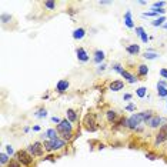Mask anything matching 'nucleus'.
<instances>
[{
    "label": "nucleus",
    "mask_w": 167,
    "mask_h": 167,
    "mask_svg": "<svg viewBox=\"0 0 167 167\" xmlns=\"http://www.w3.org/2000/svg\"><path fill=\"white\" fill-rule=\"evenodd\" d=\"M56 130L62 134V137H63L64 141H69L71 139V136H73V124H71V121H69L67 118H64V120H62L57 124Z\"/></svg>",
    "instance_id": "obj_1"
},
{
    "label": "nucleus",
    "mask_w": 167,
    "mask_h": 167,
    "mask_svg": "<svg viewBox=\"0 0 167 167\" xmlns=\"http://www.w3.org/2000/svg\"><path fill=\"white\" fill-rule=\"evenodd\" d=\"M15 157H16V160L21 164V166H30L32 163H33V156L29 153L27 150H19L16 151V154H15Z\"/></svg>",
    "instance_id": "obj_2"
},
{
    "label": "nucleus",
    "mask_w": 167,
    "mask_h": 167,
    "mask_svg": "<svg viewBox=\"0 0 167 167\" xmlns=\"http://www.w3.org/2000/svg\"><path fill=\"white\" fill-rule=\"evenodd\" d=\"M141 121H144L143 112H141V113L132 114V116L129 117L127 121H126V127H127V129H132V130H136V129H139V126L141 124Z\"/></svg>",
    "instance_id": "obj_3"
},
{
    "label": "nucleus",
    "mask_w": 167,
    "mask_h": 167,
    "mask_svg": "<svg viewBox=\"0 0 167 167\" xmlns=\"http://www.w3.org/2000/svg\"><path fill=\"white\" fill-rule=\"evenodd\" d=\"M29 153L32 154V156H36V157H40V156H43V153H44V147H43V143H40V141H34L33 144H30L29 146Z\"/></svg>",
    "instance_id": "obj_4"
},
{
    "label": "nucleus",
    "mask_w": 167,
    "mask_h": 167,
    "mask_svg": "<svg viewBox=\"0 0 167 167\" xmlns=\"http://www.w3.org/2000/svg\"><path fill=\"white\" fill-rule=\"evenodd\" d=\"M96 124H97L96 123V117H94L93 113H89L87 116L84 117V126H86V129L89 132H96V129H97Z\"/></svg>",
    "instance_id": "obj_5"
},
{
    "label": "nucleus",
    "mask_w": 167,
    "mask_h": 167,
    "mask_svg": "<svg viewBox=\"0 0 167 167\" xmlns=\"http://www.w3.org/2000/svg\"><path fill=\"white\" fill-rule=\"evenodd\" d=\"M167 140V124H163L159 130V133L156 134V140H154V144L159 146L161 143H164Z\"/></svg>",
    "instance_id": "obj_6"
},
{
    "label": "nucleus",
    "mask_w": 167,
    "mask_h": 167,
    "mask_svg": "<svg viewBox=\"0 0 167 167\" xmlns=\"http://www.w3.org/2000/svg\"><path fill=\"white\" fill-rule=\"evenodd\" d=\"M69 86H70V83H69L67 80H64V79H62V80H59L57 84H56V91H57V93H64V91H67Z\"/></svg>",
    "instance_id": "obj_7"
},
{
    "label": "nucleus",
    "mask_w": 167,
    "mask_h": 167,
    "mask_svg": "<svg viewBox=\"0 0 167 167\" xmlns=\"http://www.w3.org/2000/svg\"><path fill=\"white\" fill-rule=\"evenodd\" d=\"M76 54H77V59H79V62H83V63H86V62H89V54H87V51L84 50L83 47H77V50H76Z\"/></svg>",
    "instance_id": "obj_8"
},
{
    "label": "nucleus",
    "mask_w": 167,
    "mask_h": 167,
    "mask_svg": "<svg viewBox=\"0 0 167 167\" xmlns=\"http://www.w3.org/2000/svg\"><path fill=\"white\" fill-rule=\"evenodd\" d=\"M161 121H163V118H161L160 116H153L150 120L147 121V124H149L150 129H157V127L161 124Z\"/></svg>",
    "instance_id": "obj_9"
},
{
    "label": "nucleus",
    "mask_w": 167,
    "mask_h": 167,
    "mask_svg": "<svg viewBox=\"0 0 167 167\" xmlns=\"http://www.w3.org/2000/svg\"><path fill=\"white\" fill-rule=\"evenodd\" d=\"M51 141V147H53V151L56 150H62L64 146H66V141L63 139H56V140H50Z\"/></svg>",
    "instance_id": "obj_10"
},
{
    "label": "nucleus",
    "mask_w": 167,
    "mask_h": 167,
    "mask_svg": "<svg viewBox=\"0 0 167 167\" xmlns=\"http://www.w3.org/2000/svg\"><path fill=\"white\" fill-rule=\"evenodd\" d=\"M123 87H124V83L121 82V80H114V82H112L110 86H109V89L112 90V91H118V90H123Z\"/></svg>",
    "instance_id": "obj_11"
},
{
    "label": "nucleus",
    "mask_w": 167,
    "mask_h": 167,
    "mask_svg": "<svg viewBox=\"0 0 167 167\" xmlns=\"http://www.w3.org/2000/svg\"><path fill=\"white\" fill-rule=\"evenodd\" d=\"M124 24L129 27V29H133L134 27V23H133V19H132V12L127 10L124 13Z\"/></svg>",
    "instance_id": "obj_12"
},
{
    "label": "nucleus",
    "mask_w": 167,
    "mask_h": 167,
    "mask_svg": "<svg viewBox=\"0 0 167 167\" xmlns=\"http://www.w3.org/2000/svg\"><path fill=\"white\" fill-rule=\"evenodd\" d=\"M84 36H86V30H84L83 27L74 29V32H73V39H76V40H82Z\"/></svg>",
    "instance_id": "obj_13"
},
{
    "label": "nucleus",
    "mask_w": 167,
    "mask_h": 167,
    "mask_svg": "<svg viewBox=\"0 0 167 167\" xmlns=\"http://www.w3.org/2000/svg\"><path fill=\"white\" fill-rule=\"evenodd\" d=\"M121 76H123V77H124V79H126V80H127L129 83H132V84L136 83V82L139 80V79H136V76H133V74H132L130 71H127V70H123Z\"/></svg>",
    "instance_id": "obj_14"
},
{
    "label": "nucleus",
    "mask_w": 167,
    "mask_h": 167,
    "mask_svg": "<svg viewBox=\"0 0 167 167\" xmlns=\"http://www.w3.org/2000/svg\"><path fill=\"white\" fill-rule=\"evenodd\" d=\"M126 50H127L129 54L136 56V54H139V53H140V46H139V44H129V46L126 47Z\"/></svg>",
    "instance_id": "obj_15"
},
{
    "label": "nucleus",
    "mask_w": 167,
    "mask_h": 167,
    "mask_svg": "<svg viewBox=\"0 0 167 167\" xmlns=\"http://www.w3.org/2000/svg\"><path fill=\"white\" fill-rule=\"evenodd\" d=\"M104 51L103 50H96L94 51V63H97V64H100L101 62L104 60Z\"/></svg>",
    "instance_id": "obj_16"
},
{
    "label": "nucleus",
    "mask_w": 167,
    "mask_h": 167,
    "mask_svg": "<svg viewBox=\"0 0 167 167\" xmlns=\"http://www.w3.org/2000/svg\"><path fill=\"white\" fill-rule=\"evenodd\" d=\"M66 117H67V120H69V121H71V123L77 120V114H76V112H74L73 109H67Z\"/></svg>",
    "instance_id": "obj_17"
},
{
    "label": "nucleus",
    "mask_w": 167,
    "mask_h": 167,
    "mask_svg": "<svg viewBox=\"0 0 167 167\" xmlns=\"http://www.w3.org/2000/svg\"><path fill=\"white\" fill-rule=\"evenodd\" d=\"M106 117H107V120L110 121V123H116L117 120V113L114 110H109L107 113H106Z\"/></svg>",
    "instance_id": "obj_18"
},
{
    "label": "nucleus",
    "mask_w": 167,
    "mask_h": 167,
    "mask_svg": "<svg viewBox=\"0 0 167 167\" xmlns=\"http://www.w3.org/2000/svg\"><path fill=\"white\" fill-rule=\"evenodd\" d=\"M164 21H166V17H164V16H160V17H157V19H154V20L151 21V26H154V27H159V26H163V24H164Z\"/></svg>",
    "instance_id": "obj_19"
},
{
    "label": "nucleus",
    "mask_w": 167,
    "mask_h": 167,
    "mask_svg": "<svg viewBox=\"0 0 167 167\" xmlns=\"http://www.w3.org/2000/svg\"><path fill=\"white\" fill-rule=\"evenodd\" d=\"M57 130L56 129H49L47 132H46V136L49 137V140H56V139H59V136H57Z\"/></svg>",
    "instance_id": "obj_20"
},
{
    "label": "nucleus",
    "mask_w": 167,
    "mask_h": 167,
    "mask_svg": "<svg viewBox=\"0 0 167 167\" xmlns=\"http://www.w3.org/2000/svg\"><path fill=\"white\" fill-rule=\"evenodd\" d=\"M137 73H139V76H147L149 74V67L146 64H140L137 67Z\"/></svg>",
    "instance_id": "obj_21"
},
{
    "label": "nucleus",
    "mask_w": 167,
    "mask_h": 167,
    "mask_svg": "<svg viewBox=\"0 0 167 167\" xmlns=\"http://www.w3.org/2000/svg\"><path fill=\"white\" fill-rule=\"evenodd\" d=\"M157 94H159V97H167V87L157 84Z\"/></svg>",
    "instance_id": "obj_22"
},
{
    "label": "nucleus",
    "mask_w": 167,
    "mask_h": 167,
    "mask_svg": "<svg viewBox=\"0 0 167 167\" xmlns=\"http://www.w3.org/2000/svg\"><path fill=\"white\" fill-rule=\"evenodd\" d=\"M9 157H10V156H9L7 153H3V151H1V153H0V163H1V164H9V163H10V159H9Z\"/></svg>",
    "instance_id": "obj_23"
},
{
    "label": "nucleus",
    "mask_w": 167,
    "mask_h": 167,
    "mask_svg": "<svg viewBox=\"0 0 167 167\" xmlns=\"http://www.w3.org/2000/svg\"><path fill=\"white\" fill-rule=\"evenodd\" d=\"M143 57H144V59H147V60H154V59H157V57H159V54H157V53H154V51H146Z\"/></svg>",
    "instance_id": "obj_24"
},
{
    "label": "nucleus",
    "mask_w": 167,
    "mask_h": 167,
    "mask_svg": "<svg viewBox=\"0 0 167 167\" xmlns=\"http://www.w3.org/2000/svg\"><path fill=\"white\" fill-rule=\"evenodd\" d=\"M43 4H44V7L49 9V10H54L56 6H57V3H56V1H51V0H46Z\"/></svg>",
    "instance_id": "obj_25"
},
{
    "label": "nucleus",
    "mask_w": 167,
    "mask_h": 167,
    "mask_svg": "<svg viewBox=\"0 0 167 167\" xmlns=\"http://www.w3.org/2000/svg\"><path fill=\"white\" fill-rule=\"evenodd\" d=\"M146 93H147V89H146V87H139V89L136 90V94H137L140 99H143V97L146 96Z\"/></svg>",
    "instance_id": "obj_26"
},
{
    "label": "nucleus",
    "mask_w": 167,
    "mask_h": 167,
    "mask_svg": "<svg viewBox=\"0 0 167 167\" xmlns=\"http://www.w3.org/2000/svg\"><path fill=\"white\" fill-rule=\"evenodd\" d=\"M36 117H39V118H43V117L47 116V110L46 109H39L37 112H36V114H34Z\"/></svg>",
    "instance_id": "obj_27"
},
{
    "label": "nucleus",
    "mask_w": 167,
    "mask_h": 167,
    "mask_svg": "<svg viewBox=\"0 0 167 167\" xmlns=\"http://www.w3.org/2000/svg\"><path fill=\"white\" fill-rule=\"evenodd\" d=\"M1 23L4 24V23H9L10 20H12V16L10 15H7V13H1Z\"/></svg>",
    "instance_id": "obj_28"
},
{
    "label": "nucleus",
    "mask_w": 167,
    "mask_h": 167,
    "mask_svg": "<svg viewBox=\"0 0 167 167\" xmlns=\"http://www.w3.org/2000/svg\"><path fill=\"white\" fill-rule=\"evenodd\" d=\"M166 6V1H154L153 3V9H163Z\"/></svg>",
    "instance_id": "obj_29"
},
{
    "label": "nucleus",
    "mask_w": 167,
    "mask_h": 167,
    "mask_svg": "<svg viewBox=\"0 0 167 167\" xmlns=\"http://www.w3.org/2000/svg\"><path fill=\"white\" fill-rule=\"evenodd\" d=\"M43 147H44V150H46V151H53V147H51V141H50V140H46V141L43 143Z\"/></svg>",
    "instance_id": "obj_30"
},
{
    "label": "nucleus",
    "mask_w": 167,
    "mask_h": 167,
    "mask_svg": "<svg viewBox=\"0 0 167 167\" xmlns=\"http://www.w3.org/2000/svg\"><path fill=\"white\" fill-rule=\"evenodd\" d=\"M113 70H114V71H117V73H120V74H121L124 69H123V66H121V64H118V63H114V64H113Z\"/></svg>",
    "instance_id": "obj_31"
},
{
    "label": "nucleus",
    "mask_w": 167,
    "mask_h": 167,
    "mask_svg": "<svg viewBox=\"0 0 167 167\" xmlns=\"http://www.w3.org/2000/svg\"><path fill=\"white\" fill-rule=\"evenodd\" d=\"M7 167H20V163L15 159V160H10V163L7 164Z\"/></svg>",
    "instance_id": "obj_32"
},
{
    "label": "nucleus",
    "mask_w": 167,
    "mask_h": 167,
    "mask_svg": "<svg viewBox=\"0 0 167 167\" xmlns=\"http://www.w3.org/2000/svg\"><path fill=\"white\" fill-rule=\"evenodd\" d=\"M6 153H7L9 156H12V154H16V153H15V150H13V147H12L10 144H7V146H6Z\"/></svg>",
    "instance_id": "obj_33"
},
{
    "label": "nucleus",
    "mask_w": 167,
    "mask_h": 167,
    "mask_svg": "<svg viewBox=\"0 0 167 167\" xmlns=\"http://www.w3.org/2000/svg\"><path fill=\"white\" fill-rule=\"evenodd\" d=\"M146 33V32H144V29H143V27H140V26H139V27H136V34H137V36H140V37H141V34H144Z\"/></svg>",
    "instance_id": "obj_34"
},
{
    "label": "nucleus",
    "mask_w": 167,
    "mask_h": 167,
    "mask_svg": "<svg viewBox=\"0 0 167 167\" xmlns=\"http://www.w3.org/2000/svg\"><path fill=\"white\" fill-rule=\"evenodd\" d=\"M126 110H127V112H134V110H136V104H134V103L127 104V106H126Z\"/></svg>",
    "instance_id": "obj_35"
},
{
    "label": "nucleus",
    "mask_w": 167,
    "mask_h": 167,
    "mask_svg": "<svg viewBox=\"0 0 167 167\" xmlns=\"http://www.w3.org/2000/svg\"><path fill=\"white\" fill-rule=\"evenodd\" d=\"M146 157H147L149 160H156V159H157V156H156L154 153H147V154H146Z\"/></svg>",
    "instance_id": "obj_36"
},
{
    "label": "nucleus",
    "mask_w": 167,
    "mask_h": 167,
    "mask_svg": "<svg viewBox=\"0 0 167 167\" xmlns=\"http://www.w3.org/2000/svg\"><path fill=\"white\" fill-rule=\"evenodd\" d=\"M141 42H143V43H147V42H149V36H147V33L141 34Z\"/></svg>",
    "instance_id": "obj_37"
},
{
    "label": "nucleus",
    "mask_w": 167,
    "mask_h": 167,
    "mask_svg": "<svg viewBox=\"0 0 167 167\" xmlns=\"http://www.w3.org/2000/svg\"><path fill=\"white\" fill-rule=\"evenodd\" d=\"M51 121H53V123H57V124H59V123H60L62 120H60V117H57V116H53V117H51Z\"/></svg>",
    "instance_id": "obj_38"
},
{
    "label": "nucleus",
    "mask_w": 167,
    "mask_h": 167,
    "mask_svg": "<svg viewBox=\"0 0 167 167\" xmlns=\"http://www.w3.org/2000/svg\"><path fill=\"white\" fill-rule=\"evenodd\" d=\"M160 74H161L164 79H167V69H161V70H160Z\"/></svg>",
    "instance_id": "obj_39"
},
{
    "label": "nucleus",
    "mask_w": 167,
    "mask_h": 167,
    "mask_svg": "<svg viewBox=\"0 0 167 167\" xmlns=\"http://www.w3.org/2000/svg\"><path fill=\"white\" fill-rule=\"evenodd\" d=\"M130 99H132V94H130V93H126V94H124V96H123V100H130Z\"/></svg>",
    "instance_id": "obj_40"
},
{
    "label": "nucleus",
    "mask_w": 167,
    "mask_h": 167,
    "mask_svg": "<svg viewBox=\"0 0 167 167\" xmlns=\"http://www.w3.org/2000/svg\"><path fill=\"white\" fill-rule=\"evenodd\" d=\"M157 84H159V86H164V87H167V83L164 82V80H160V82H159Z\"/></svg>",
    "instance_id": "obj_41"
},
{
    "label": "nucleus",
    "mask_w": 167,
    "mask_h": 167,
    "mask_svg": "<svg viewBox=\"0 0 167 167\" xmlns=\"http://www.w3.org/2000/svg\"><path fill=\"white\" fill-rule=\"evenodd\" d=\"M33 130H34V132H39V130H40V126H34Z\"/></svg>",
    "instance_id": "obj_42"
},
{
    "label": "nucleus",
    "mask_w": 167,
    "mask_h": 167,
    "mask_svg": "<svg viewBox=\"0 0 167 167\" xmlns=\"http://www.w3.org/2000/svg\"><path fill=\"white\" fill-rule=\"evenodd\" d=\"M99 4H110V1H99Z\"/></svg>",
    "instance_id": "obj_43"
},
{
    "label": "nucleus",
    "mask_w": 167,
    "mask_h": 167,
    "mask_svg": "<svg viewBox=\"0 0 167 167\" xmlns=\"http://www.w3.org/2000/svg\"><path fill=\"white\" fill-rule=\"evenodd\" d=\"M106 69V64H100V67H99V70H104Z\"/></svg>",
    "instance_id": "obj_44"
},
{
    "label": "nucleus",
    "mask_w": 167,
    "mask_h": 167,
    "mask_svg": "<svg viewBox=\"0 0 167 167\" xmlns=\"http://www.w3.org/2000/svg\"><path fill=\"white\" fill-rule=\"evenodd\" d=\"M163 27H164V29H167V23H164V24H163Z\"/></svg>",
    "instance_id": "obj_45"
}]
</instances>
